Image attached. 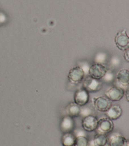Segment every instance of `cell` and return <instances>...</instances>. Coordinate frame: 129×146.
I'll return each mask as SVG.
<instances>
[{
    "instance_id": "6da1fadb",
    "label": "cell",
    "mask_w": 129,
    "mask_h": 146,
    "mask_svg": "<svg viewBox=\"0 0 129 146\" xmlns=\"http://www.w3.org/2000/svg\"><path fill=\"white\" fill-rule=\"evenodd\" d=\"M85 76V73L82 68L79 66H77L69 70L67 78L71 84L76 85L84 80Z\"/></svg>"
},
{
    "instance_id": "7a4b0ae2",
    "label": "cell",
    "mask_w": 129,
    "mask_h": 146,
    "mask_svg": "<svg viewBox=\"0 0 129 146\" xmlns=\"http://www.w3.org/2000/svg\"><path fill=\"white\" fill-rule=\"evenodd\" d=\"M114 128V124L113 120L107 117H101L98 120L96 127L97 133L107 135L111 132Z\"/></svg>"
},
{
    "instance_id": "3957f363",
    "label": "cell",
    "mask_w": 129,
    "mask_h": 146,
    "mask_svg": "<svg viewBox=\"0 0 129 146\" xmlns=\"http://www.w3.org/2000/svg\"><path fill=\"white\" fill-rule=\"evenodd\" d=\"M102 82L99 79L93 78L90 76L86 77L83 82V88L89 93L96 92L101 90Z\"/></svg>"
},
{
    "instance_id": "277c9868",
    "label": "cell",
    "mask_w": 129,
    "mask_h": 146,
    "mask_svg": "<svg viewBox=\"0 0 129 146\" xmlns=\"http://www.w3.org/2000/svg\"><path fill=\"white\" fill-rule=\"evenodd\" d=\"M92 101L94 108L99 112H106L112 105V102L106 96L95 97L93 99Z\"/></svg>"
},
{
    "instance_id": "5b68a950",
    "label": "cell",
    "mask_w": 129,
    "mask_h": 146,
    "mask_svg": "<svg viewBox=\"0 0 129 146\" xmlns=\"http://www.w3.org/2000/svg\"><path fill=\"white\" fill-rule=\"evenodd\" d=\"M107 70V68L103 64L94 63L90 66L88 75L100 80L105 75Z\"/></svg>"
},
{
    "instance_id": "8992f818",
    "label": "cell",
    "mask_w": 129,
    "mask_h": 146,
    "mask_svg": "<svg viewBox=\"0 0 129 146\" xmlns=\"http://www.w3.org/2000/svg\"><path fill=\"white\" fill-rule=\"evenodd\" d=\"M105 96H106L111 102L119 101L122 99L124 95V91L123 88L118 86H114L107 89L105 92Z\"/></svg>"
},
{
    "instance_id": "52a82bcc",
    "label": "cell",
    "mask_w": 129,
    "mask_h": 146,
    "mask_svg": "<svg viewBox=\"0 0 129 146\" xmlns=\"http://www.w3.org/2000/svg\"><path fill=\"white\" fill-rule=\"evenodd\" d=\"M89 93L83 87L77 90L74 94V102L80 106H85L89 100Z\"/></svg>"
},
{
    "instance_id": "ba28073f",
    "label": "cell",
    "mask_w": 129,
    "mask_h": 146,
    "mask_svg": "<svg viewBox=\"0 0 129 146\" xmlns=\"http://www.w3.org/2000/svg\"><path fill=\"white\" fill-rule=\"evenodd\" d=\"M115 43L116 47L120 50H126L128 48L129 38L126 30H122L116 34Z\"/></svg>"
},
{
    "instance_id": "9c48e42d",
    "label": "cell",
    "mask_w": 129,
    "mask_h": 146,
    "mask_svg": "<svg viewBox=\"0 0 129 146\" xmlns=\"http://www.w3.org/2000/svg\"><path fill=\"white\" fill-rule=\"evenodd\" d=\"M97 122L98 119L97 117L93 115H91L84 117L81 124L84 130L87 132H92L95 130Z\"/></svg>"
},
{
    "instance_id": "30bf717a",
    "label": "cell",
    "mask_w": 129,
    "mask_h": 146,
    "mask_svg": "<svg viewBox=\"0 0 129 146\" xmlns=\"http://www.w3.org/2000/svg\"><path fill=\"white\" fill-rule=\"evenodd\" d=\"M75 123L73 120V117H72L68 115L64 116L60 124V127L63 133L66 132H72L74 129Z\"/></svg>"
},
{
    "instance_id": "8fae6325",
    "label": "cell",
    "mask_w": 129,
    "mask_h": 146,
    "mask_svg": "<svg viewBox=\"0 0 129 146\" xmlns=\"http://www.w3.org/2000/svg\"><path fill=\"white\" fill-rule=\"evenodd\" d=\"M116 79L119 87L128 88L129 84V71L128 69H120L116 75Z\"/></svg>"
},
{
    "instance_id": "7c38bea8",
    "label": "cell",
    "mask_w": 129,
    "mask_h": 146,
    "mask_svg": "<svg viewBox=\"0 0 129 146\" xmlns=\"http://www.w3.org/2000/svg\"><path fill=\"white\" fill-rule=\"evenodd\" d=\"M128 144V139L119 133H114L109 138V146H126Z\"/></svg>"
},
{
    "instance_id": "4fadbf2b",
    "label": "cell",
    "mask_w": 129,
    "mask_h": 146,
    "mask_svg": "<svg viewBox=\"0 0 129 146\" xmlns=\"http://www.w3.org/2000/svg\"><path fill=\"white\" fill-rule=\"evenodd\" d=\"M105 112L107 117L111 120H115L121 116L122 114V109L118 105H111Z\"/></svg>"
},
{
    "instance_id": "5bb4252c",
    "label": "cell",
    "mask_w": 129,
    "mask_h": 146,
    "mask_svg": "<svg viewBox=\"0 0 129 146\" xmlns=\"http://www.w3.org/2000/svg\"><path fill=\"white\" fill-rule=\"evenodd\" d=\"M65 110L67 115L72 117H78L80 115L81 106L74 102H70L65 107Z\"/></svg>"
},
{
    "instance_id": "9a60e30c",
    "label": "cell",
    "mask_w": 129,
    "mask_h": 146,
    "mask_svg": "<svg viewBox=\"0 0 129 146\" xmlns=\"http://www.w3.org/2000/svg\"><path fill=\"white\" fill-rule=\"evenodd\" d=\"M93 146H109V138L106 135L97 133L92 140Z\"/></svg>"
},
{
    "instance_id": "2e32d148",
    "label": "cell",
    "mask_w": 129,
    "mask_h": 146,
    "mask_svg": "<svg viewBox=\"0 0 129 146\" xmlns=\"http://www.w3.org/2000/svg\"><path fill=\"white\" fill-rule=\"evenodd\" d=\"M76 137L73 132L64 133L61 137L63 146H74Z\"/></svg>"
},
{
    "instance_id": "e0dca14e",
    "label": "cell",
    "mask_w": 129,
    "mask_h": 146,
    "mask_svg": "<svg viewBox=\"0 0 129 146\" xmlns=\"http://www.w3.org/2000/svg\"><path fill=\"white\" fill-rule=\"evenodd\" d=\"M90 141L87 136H79L76 137L74 146H89Z\"/></svg>"
},
{
    "instance_id": "ac0fdd59",
    "label": "cell",
    "mask_w": 129,
    "mask_h": 146,
    "mask_svg": "<svg viewBox=\"0 0 129 146\" xmlns=\"http://www.w3.org/2000/svg\"><path fill=\"white\" fill-rule=\"evenodd\" d=\"M91 115H93V110L91 107L85 106L81 107V112L80 116L85 117L86 116Z\"/></svg>"
},
{
    "instance_id": "d6986e66",
    "label": "cell",
    "mask_w": 129,
    "mask_h": 146,
    "mask_svg": "<svg viewBox=\"0 0 129 146\" xmlns=\"http://www.w3.org/2000/svg\"><path fill=\"white\" fill-rule=\"evenodd\" d=\"M102 79L105 82H107V83L111 82L113 81L114 79V74L111 70H107L105 75L103 76Z\"/></svg>"
},
{
    "instance_id": "ffe728a7",
    "label": "cell",
    "mask_w": 129,
    "mask_h": 146,
    "mask_svg": "<svg viewBox=\"0 0 129 146\" xmlns=\"http://www.w3.org/2000/svg\"><path fill=\"white\" fill-rule=\"evenodd\" d=\"M106 55L103 53H99L94 58L95 63L104 64L106 63Z\"/></svg>"
},
{
    "instance_id": "44dd1931",
    "label": "cell",
    "mask_w": 129,
    "mask_h": 146,
    "mask_svg": "<svg viewBox=\"0 0 129 146\" xmlns=\"http://www.w3.org/2000/svg\"><path fill=\"white\" fill-rule=\"evenodd\" d=\"M81 68L82 70L84 71L85 75H88V72H89V70L90 68V65L89 64V63H88L86 62H81L80 64L78 65Z\"/></svg>"
},
{
    "instance_id": "7402d4cb",
    "label": "cell",
    "mask_w": 129,
    "mask_h": 146,
    "mask_svg": "<svg viewBox=\"0 0 129 146\" xmlns=\"http://www.w3.org/2000/svg\"><path fill=\"white\" fill-rule=\"evenodd\" d=\"M73 133L75 136V137L79 136H86V134L85 132V130H82L80 129H74L73 131Z\"/></svg>"
},
{
    "instance_id": "603a6c76",
    "label": "cell",
    "mask_w": 129,
    "mask_h": 146,
    "mask_svg": "<svg viewBox=\"0 0 129 146\" xmlns=\"http://www.w3.org/2000/svg\"><path fill=\"white\" fill-rule=\"evenodd\" d=\"M7 21V17L6 15L4 13L0 11V26L5 24V23H6Z\"/></svg>"
},
{
    "instance_id": "cb8c5ba5",
    "label": "cell",
    "mask_w": 129,
    "mask_h": 146,
    "mask_svg": "<svg viewBox=\"0 0 129 146\" xmlns=\"http://www.w3.org/2000/svg\"><path fill=\"white\" fill-rule=\"evenodd\" d=\"M124 58L125 60L127 62H128L129 61V51H128V48H127V50H125V52L124 54Z\"/></svg>"
},
{
    "instance_id": "d4e9b609",
    "label": "cell",
    "mask_w": 129,
    "mask_h": 146,
    "mask_svg": "<svg viewBox=\"0 0 129 146\" xmlns=\"http://www.w3.org/2000/svg\"><path fill=\"white\" fill-rule=\"evenodd\" d=\"M126 98L127 101L128 102V101H129V90H128V88H127V90L126 91Z\"/></svg>"
}]
</instances>
